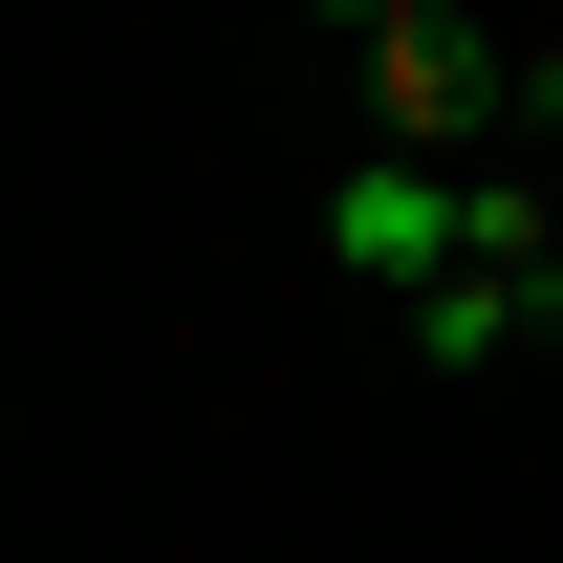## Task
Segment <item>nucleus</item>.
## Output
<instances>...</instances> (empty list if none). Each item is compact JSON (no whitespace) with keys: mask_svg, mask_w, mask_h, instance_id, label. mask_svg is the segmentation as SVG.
<instances>
[{"mask_svg":"<svg viewBox=\"0 0 563 563\" xmlns=\"http://www.w3.org/2000/svg\"><path fill=\"white\" fill-rule=\"evenodd\" d=\"M347 87H368V152H542L520 131V22H455V0H412L390 44H347Z\"/></svg>","mask_w":563,"mask_h":563,"instance_id":"obj_1","label":"nucleus"},{"mask_svg":"<svg viewBox=\"0 0 563 563\" xmlns=\"http://www.w3.org/2000/svg\"><path fill=\"white\" fill-rule=\"evenodd\" d=\"M325 261L390 282V303L455 282V261H477V174H455V152H347V174H325Z\"/></svg>","mask_w":563,"mask_h":563,"instance_id":"obj_2","label":"nucleus"},{"mask_svg":"<svg viewBox=\"0 0 563 563\" xmlns=\"http://www.w3.org/2000/svg\"><path fill=\"white\" fill-rule=\"evenodd\" d=\"M303 22H325V44H390V22H412V0H303Z\"/></svg>","mask_w":563,"mask_h":563,"instance_id":"obj_3","label":"nucleus"}]
</instances>
